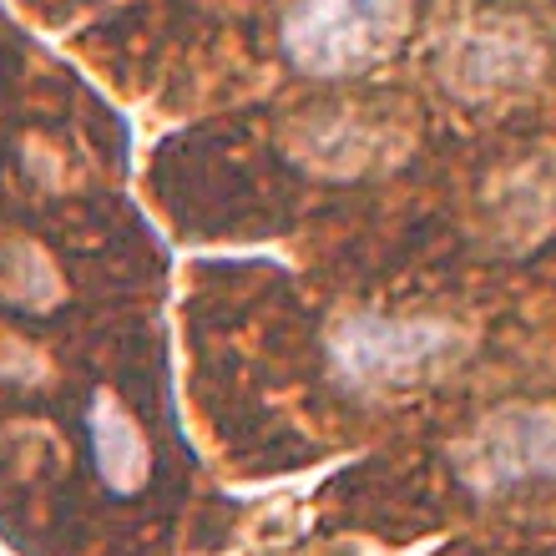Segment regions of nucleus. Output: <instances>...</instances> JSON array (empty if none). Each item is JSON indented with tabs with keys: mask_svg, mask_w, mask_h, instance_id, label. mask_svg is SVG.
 Instances as JSON below:
<instances>
[{
	"mask_svg": "<svg viewBox=\"0 0 556 556\" xmlns=\"http://www.w3.org/2000/svg\"><path fill=\"white\" fill-rule=\"evenodd\" d=\"M451 350H455V334L445 324L354 319L339 329L334 359L354 384H405L430 375Z\"/></svg>",
	"mask_w": 556,
	"mask_h": 556,
	"instance_id": "obj_2",
	"label": "nucleus"
},
{
	"mask_svg": "<svg viewBox=\"0 0 556 556\" xmlns=\"http://www.w3.org/2000/svg\"><path fill=\"white\" fill-rule=\"evenodd\" d=\"M91 455H97L102 481L117 496H132V491L147 485L152 455H147L142 430H137V420L122 410L117 400H106V395H97V405H91Z\"/></svg>",
	"mask_w": 556,
	"mask_h": 556,
	"instance_id": "obj_4",
	"label": "nucleus"
},
{
	"mask_svg": "<svg viewBox=\"0 0 556 556\" xmlns=\"http://www.w3.org/2000/svg\"><path fill=\"white\" fill-rule=\"evenodd\" d=\"M415 26V0H299L283 15L278 46L304 76H359L400 51Z\"/></svg>",
	"mask_w": 556,
	"mask_h": 556,
	"instance_id": "obj_1",
	"label": "nucleus"
},
{
	"mask_svg": "<svg viewBox=\"0 0 556 556\" xmlns=\"http://www.w3.org/2000/svg\"><path fill=\"white\" fill-rule=\"evenodd\" d=\"M476 476L481 485H527L556 476V415L506 410L476 435Z\"/></svg>",
	"mask_w": 556,
	"mask_h": 556,
	"instance_id": "obj_3",
	"label": "nucleus"
}]
</instances>
